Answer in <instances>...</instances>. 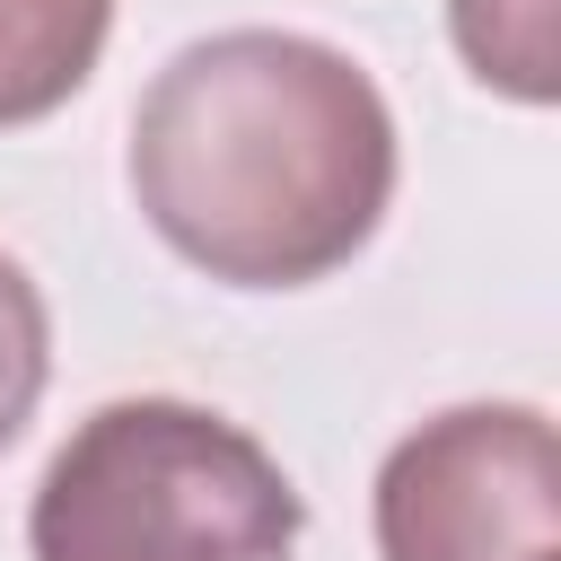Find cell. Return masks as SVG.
I'll list each match as a JSON object with an SVG mask.
<instances>
[{"label": "cell", "instance_id": "cell-1", "mask_svg": "<svg viewBox=\"0 0 561 561\" xmlns=\"http://www.w3.org/2000/svg\"><path fill=\"white\" fill-rule=\"evenodd\" d=\"M131 202L193 272L307 289L342 272L394 202L386 88L298 26L202 35L131 105Z\"/></svg>", "mask_w": 561, "mask_h": 561}, {"label": "cell", "instance_id": "cell-2", "mask_svg": "<svg viewBox=\"0 0 561 561\" xmlns=\"http://www.w3.org/2000/svg\"><path fill=\"white\" fill-rule=\"evenodd\" d=\"M298 535L280 456L184 394L96 403L26 500V561H289Z\"/></svg>", "mask_w": 561, "mask_h": 561}, {"label": "cell", "instance_id": "cell-3", "mask_svg": "<svg viewBox=\"0 0 561 561\" xmlns=\"http://www.w3.org/2000/svg\"><path fill=\"white\" fill-rule=\"evenodd\" d=\"M377 561H561V438L543 403H447L377 465Z\"/></svg>", "mask_w": 561, "mask_h": 561}, {"label": "cell", "instance_id": "cell-4", "mask_svg": "<svg viewBox=\"0 0 561 561\" xmlns=\"http://www.w3.org/2000/svg\"><path fill=\"white\" fill-rule=\"evenodd\" d=\"M114 35V0H0V131L70 105Z\"/></svg>", "mask_w": 561, "mask_h": 561}, {"label": "cell", "instance_id": "cell-5", "mask_svg": "<svg viewBox=\"0 0 561 561\" xmlns=\"http://www.w3.org/2000/svg\"><path fill=\"white\" fill-rule=\"evenodd\" d=\"M447 35L491 96L508 105L561 96V0H447Z\"/></svg>", "mask_w": 561, "mask_h": 561}, {"label": "cell", "instance_id": "cell-6", "mask_svg": "<svg viewBox=\"0 0 561 561\" xmlns=\"http://www.w3.org/2000/svg\"><path fill=\"white\" fill-rule=\"evenodd\" d=\"M44 377H53V316H44V289L18 254H0V456L18 447V430L35 421L44 403Z\"/></svg>", "mask_w": 561, "mask_h": 561}]
</instances>
